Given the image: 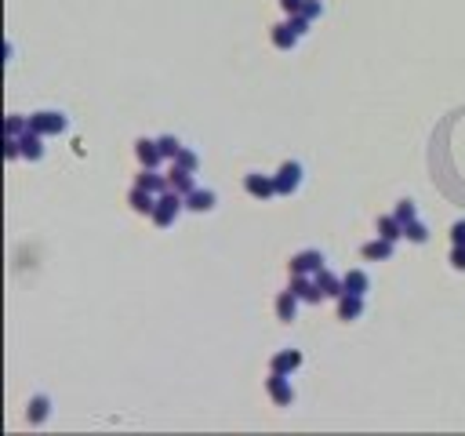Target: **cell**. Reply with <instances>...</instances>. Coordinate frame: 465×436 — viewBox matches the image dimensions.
<instances>
[{
	"mask_svg": "<svg viewBox=\"0 0 465 436\" xmlns=\"http://www.w3.org/2000/svg\"><path fill=\"white\" fill-rule=\"evenodd\" d=\"M182 211H186V197H182V193H174V189H168V193H160V200H156L149 218L160 225V229H168V225H174V218H179Z\"/></svg>",
	"mask_w": 465,
	"mask_h": 436,
	"instance_id": "6da1fadb",
	"label": "cell"
},
{
	"mask_svg": "<svg viewBox=\"0 0 465 436\" xmlns=\"http://www.w3.org/2000/svg\"><path fill=\"white\" fill-rule=\"evenodd\" d=\"M29 120H33V131L44 135V138L62 135V131L70 127V117H66V113H58V109H37Z\"/></svg>",
	"mask_w": 465,
	"mask_h": 436,
	"instance_id": "7a4b0ae2",
	"label": "cell"
},
{
	"mask_svg": "<svg viewBox=\"0 0 465 436\" xmlns=\"http://www.w3.org/2000/svg\"><path fill=\"white\" fill-rule=\"evenodd\" d=\"M266 389H269L272 403H280V407H291V403H295V385H291V375H280V371H269Z\"/></svg>",
	"mask_w": 465,
	"mask_h": 436,
	"instance_id": "3957f363",
	"label": "cell"
},
{
	"mask_svg": "<svg viewBox=\"0 0 465 436\" xmlns=\"http://www.w3.org/2000/svg\"><path fill=\"white\" fill-rule=\"evenodd\" d=\"M277 179V197H291V193L302 186V164H295V160H287V164L272 175Z\"/></svg>",
	"mask_w": 465,
	"mask_h": 436,
	"instance_id": "277c9868",
	"label": "cell"
},
{
	"mask_svg": "<svg viewBox=\"0 0 465 436\" xmlns=\"http://www.w3.org/2000/svg\"><path fill=\"white\" fill-rule=\"evenodd\" d=\"M320 269H327V258H324V251H316V248L298 251L291 258V273H309V277H316Z\"/></svg>",
	"mask_w": 465,
	"mask_h": 436,
	"instance_id": "5b68a950",
	"label": "cell"
},
{
	"mask_svg": "<svg viewBox=\"0 0 465 436\" xmlns=\"http://www.w3.org/2000/svg\"><path fill=\"white\" fill-rule=\"evenodd\" d=\"M244 189L251 193L254 200H269V197H277V179H272V175H259V171H251L247 179H244Z\"/></svg>",
	"mask_w": 465,
	"mask_h": 436,
	"instance_id": "8992f818",
	"label": "cell"
},
{
	"mask_svg": "<svg viewBox=\"0 0 465 436\" xmlns=\"http://www.w3.org/2000/svg\"><path fill=\"white\" fill-rule=\"evenodd\" d=\"M291 291L302 302H320L324 298V291L316 287V277H309V273H291Z\"/></svg>",
	"mask_w": 465,
	"mask_h": 436,
	"instance_id": "52a82bcc",
	"label": "cell"
},
{
	"mask_svg": "<svg viewBox=\"0 0 465 436\" xmlns=\"http://www.w3.org/2000/svg\"><path fill=\"white\" fill-rule=\"evenodd\" d=\"M197 171H186V168H179V164H171V171H168V186L174 189V193H182V197H189V193L197 189V179H193Z\"/></svg>",
	"mask_w": 465,
	"mask_h": 436,
	"instance_id": "ba28073f",
	"label": "cell"
},
{
	"mask_svg": "<svg viewBox=\"0 0 465 436\" xmlns=\"http://www.w3.org/2000/svg\"><path fill=\"white\" fill-rule=\"evenodd\" d=\"M393 251H396V240H386V236H375L371 244H364V258L367 262H386V258H393Z\"/></svg>",
	"mask_w": 465,
	"mask_h": 436,
	"instance_id": "9c48e42d",
	"label": "cell"
},
{
	"mask_svg": "<svg viewBox=\"0 0 465 436\" xmlns=\"http://www.w3.org/2000/svg\"><path fill=\"white\" fill-rule=\"evenodd\" d=\"M135 153H138V160H142V168H160V160H164L156 138H138V142H135Z\"/></svg>",
	"mask_w": 465,
	"mask_h": 436,
	"instance_id": "30bf717a",
	"label": "cell"
},
{
	"mask_svg": "<svg viewBox=\"0 0 465 436\" xmlns=\"http://www.w3.org/2000/svg\"><path fill=\"white\" fill-rule=\"evenodd\" d=\"M302 367V353L298 349H280L277 357L269 360V371H280V375H295Z\"/></svg>",
	"mask_w": 465,
	"mask_h": 436,
	"instance_id": "8fae6325",
	"label": "cell"
},
{
	"mask_svg": "<svg viewBox=\"0 0 465 436\" xmlns=\"http://www.w3.org/2000/svg\"><path fill=\"white\" fill-rule=\"evenodd\" d=\"M215 204H218L215 189H200V186H197V189L186 197V207H189V211H197V215H204V211H215Z\"/></svg>",
	"mask_w": 465,
	"mask_h": 436,
	"instance_id": "7c38bea8",
	"label": "cell"
},
{
	"mask_svg": "<svg viewBox=\"0 0 465 436\" xmlns=\"http://www.w3.org/2000/svg\"><path fill=\"white\" fill-rule=\"evenodd\" d=\"M298 295H295V291L291 287H287V291H280V295H277V316H280V324H291V320L298 316Z\"/></svg>",
	"mask_w": 465,
	"mask_h": 436,
	"instance_id": "4fadbf2b",
	"label": "cell"
},
{
	"mask_svg": "<svg viewBox=\"0 0 465 436\" xmlns=\"http://www.w3.org/2000/svg\"><path fill=\"white\" fill-rule=\"evenodd\" d=\"M316 287L324 291V298H342V295H345V280L334 277L331 269H320V273H316Z\"/></svg>",
	"mask_w": 465,
	"mask_h": 436,
	"instance_id": "5bb4252c",
	"label": "cell"
},
{
	"mask_svg": "<svg viewBox=\"0 0 465 436\" xmlns=\"http://www.w3.org/2000/svg\"><path fill=\"white\" fill-rule=\"evenodd\" d=\"M135 186H142V189L156 193V197H160V193H168V189H171V186H168V175H160L156 168H142V175L135 179Z\"/></svg>",
	"mask_w": 465,
	"mask_h": 436,
	"instance_id": "9a60e30c",
	"label": "cell"
},
{
	"mask_svg": "<svg viewBox=\"0 0 465 436\" xmlns=\"http://www.w3.org/2000/svg\"><path fill=\"white\" fill-rule=\"evenodd\" d=\"M156 200H160L156 193L142 189V186H135V189H131V197H127V204H131V211H138V215H153Z\"/></svg>",
	"mask_w": 465,
	"mask_h": 436,
	"instance_id": "2e32d148",
	"label": "cell"
},
{
	"mask_svg": "<svg viewBox=\"0 0 465 436\" xmlns=\"http://www.w3.org/2000/svg\"><path fill=\"white\" fill-rule=\"evenodd\" d=\"M364 316V295H345L338 298V320H360Z\"/></svg>",
	"mask_w": 465,
	"mask_h": 436,
	"instance_id": "e0dca14e",
	"label": "cell"
},
{
	"mask_svg": "<svg viewBox=\"0 0 465 436\" xmlns=\"http://www.w3.org/2000/svg\"><path fill=\"white\" fill-rule=\"evenodd\" d=\"M19 145H22V156H26V160H44V135L26 131V135L19 138Z\"/></svg>",
	"mask_w": 465,
	"mask_h": 436,
	"instance_id": "ac0fdd59",
	"label": "cell"
},
{
	"mask_svg": "<svg viewBox=\"0 0 465 436\" xmlns=\"http://www.w3.org/2000/svg\"><path fill=\"white\" fill-rule=\"evenodd\" d=\"M342 280H345V291H349V295H367V291H371V277H367L364 269H349Z\"/></svg>",
	"mask_w": 465,
	"mask_h": 436,
	"instance_id": "d6986e66",
	"label": "cell"
},
{
	"mask_svg": "<svg viewBox=\"0 0 465 436\" xmlns=\"http://www.w3.org/2000/svg\"><path fill=\"white\" fill-rule=\"evenodd\" d=\"M272 44H277L280 51H291V47L298 44V33L291 29V22H280V26H272Z\"/></svg>",
	"mask_w": 465,
	"mask_h": 436,
	"instance_id": "ffe728a7",
	"label": "cell"
},
{
	"mask_svg": "<svg viewBox=\"0 0 465 436\" xmlns=\"http://www.w3.org/2000/svg\"><path fill=\"white\" fill-rule=\"evenodd\" d=\"M378 236H386V240H404V222H400L396 215H382V218H378Z\"/></svg>",
	"mask_w": 465,
	"mask_h": 436,
	"instance_id": "44dd1931",
	"label": "cell"
},
{
	"mask_svg": "<svg viewBox=\"0 0 465 436\" xmlns=\"http://www.w3.org/2000/svg\"><path fill=\"white\" fill-rule=\"evenodd\" d=\"M47 414H51V400H47L44 393L29 400V422H33V426H44Z\"/></svg>",
	"mask_w": 465,
	"mask_h": 436,
	"instance_id": "7402d4cb",
	"label": "cell"
},
{
	"mask_svg": "<svg viewBox=\"0 0 465 436\" xmlns=\"http://www.w3.org/2000/svg\"><path fill=\"white\" fill-rule=\"evenodd\" d=\"M26 131H33V120L22 117V113H11L8 117V138H22Z\"/></svg>",
	"mask_w": 465,
	"mask_h": 436,
	"instance_id": "603a6c76",
	"label": "cell"
},
{
	"mask_svg": "<svg viewBox=\"0 0 465 436\" xmlns=\"http://www.w3.org/2000/svg\"><path fill=\"white\" fill-rule=\"evenodd\" d=\"M404 236L411 240V244H425V240H429L425 222H418V218H414V222H407V225H404Z\"/></svg>",
	"mask_w": 465,
	"mask_h": 436,
	"instance_id": "cb8c5ba5",
	"label": "cell"
},
{
	"mask_svg": "<svg viewBox=\"0 0 465 436\" xmlns=\"http://www.w3.org/2000/svg\"><path fill=\"white\" fill-rule=\"evenodd\" d=\"M156 142H160V153H164V160H174V156L182 153V142L174 138V135H164V138H156Z\"/></svg>",
	"mask_w": 465,
	"mask_h": 436,
	"instance_id": "d4e9b609",
	"label": "cell"
},
{
	"mask_svg": "<svg viewBox=\"0 0 465 436\" xmlns=\"http://www.w3.org/2000/svg\"><path fill=\"white\" fill-rule=\"evenodd\" d=\"M298 15H306V19H324V0H302V8H298Z\"/></svg>",
	"mask_w": 465,
	"mask_h": 436,
	"instance_id": "484cf974",
	"label": "cell"
},
{
	"mask_svg": "<svg viewBox=\"0 0 465 436\" xmlns=\"http://www.w3.org/2000/svg\"><path fill=\"white\" fill-rule=\"evenodd\" d=\"M393 215H396L400 222H404V225H407V222H414V218H418V207H414V200H400Z\"/></svg>",
	"mask_w": 465,
	"mask_h": 436,
	"instance_id": "4316f807",
	"label": "cell"
},
{
	"mask_svg": "<svg viewBox=\"0 0 465 436\" xmlns=\"http://www.w3.org/2000/svg\"><path fill=\"white\" fill-rule=\"evenodd\" d=\"M174 164H179V168H186V171H197V168H200V156H197L193 150H186V145H182V153L174 156Z\"/></svg>",
	"mask_w": 465,
	"mask_h": 436,
	"instance_id": "83f0119b",
	"label": "cell"
},
{
	"mask_svg": "<svg viewBox=\"0 0 465 436\" xmlns=\"http://www.w3.org/2000/svg\"><path fill=\"white\" fill-rule=\"evenodd\" d=\"M287 22H291V29H295L298 37H306V33H309V26H313V19H306V15H298V11H295V15H287Z\"/></svg>",
	"mask_w": 465,
	"mask_h": 436,
	"instance_id": "f1b7e54d",
	"label": "cell"
},
{
	"mask_svg": "<svg viewBox=\"0 0 465 436\" xmlns=\"http://www.w3.org/2000/svg\"><path fill=\"white\" fill-rule=\"evenodd\" d=\"M451 244H465V218H458L451 225Z\"/></svg>",
	"mask_w": 465,
	"mask_h": 436,
	"instance_id": "f546056e",
	"label": "cell"
},
{
	"mask_svg": "<svg viewBox=\"0 0 465 436\" xmlns=\"http://www.w3.org/2000/svg\"><path fill=\"white\" fill-rule=\"evenodd\" d=\"M451 266H455V269H465V244H455V251H451Z\"/></svg>",
	"mask_w": 465,
	"mask_h": 436,
	"instance_id": "4dcf8cb0",
	"label": "cell"
},
{
	"mask_svg": "<svg viewBox=\"0 0 465 436\" xmlns=\"http://www.w3.org/2000/svg\"><path fill=\"white\" fill-rule=\"evenodd\" d=\"M280 8H284L287 15H295V11L302 8V0H280Z\"/></svg>",
	"mask_w": 465,
	"mask_h": 436,
	"instance_id": "1f68e13d",
	"label": "cell"
}]
</instances>
